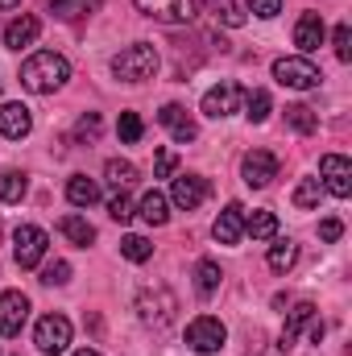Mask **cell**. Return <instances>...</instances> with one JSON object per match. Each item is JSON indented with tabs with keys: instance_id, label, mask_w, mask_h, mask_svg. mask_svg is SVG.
I'll return each instance as SVG.
<instances>
[{
	"instance_id": "cell-1",
	"label": "cell",
	"mask_w": 352,
	"mask_h": 356,
	"mask_svg": "<svg viewBox=\"0 0 352 356\" xmlns=\"http://www.w3.org/2000/svg\"><path fill=\"white\" fill-rule=\"evenodd\" d=\"M67 79H71V63L54 50H38L21 63V88L33 95H54Z\"/></svg>"
},
{
	"instance_id": "cell-2",
	"label": "cell",
	"mask_w": 352,
	"mask_h": 356,
	"mask_svg": "<svg viewBox=\"0 0 352 356\" xmlns=\"http://www.w3.org/2000/svg\"><path fill=\"white\" fill-rule=\"evenodd\" d=\"M112 75H116L120 83H145V79H154V75H158V50H154L150 42L125 46V50L112 58Z\"/></svg>"
},
{
	"instance_id": "cell-3",
	"label": "cell",
	"mask_w": 352,
	"mask_h": 356,
	"mask_svg": "<svg viewBox=\"0 0 352 356\" xmlns=\"http://www.w3.org/2000/svg\"><path fill=\"white\" fill-rule=\"evenodd\" d=\"M175 311H178V298H175V290H166V286H145L137 294V319L145 327H158V332L170 327Z\"/></svg>"
},
{
	"instance_id": "cell-4",
	"label": "cell",
	"mask_w": 352,
	"mask_h": 356,
	"mask_svg": "<svg viewBox=\"0 0 352 356\" xmlns=\"http://www.w3.org/2000/svg\"><path fill=\"white\" fill-rule=\"evenodd\" d=\"M33 344L42 356H63L71 344V319L67 315H42L33 327Z\"/></svg>"
},
{
	"instance_id": "cell-5",
	"label": "cell",
	"mask_w": 352,
	"mask_h": 356,
	"mask_svg": "<svg viewBox=\"0 0 352 356\" xmlns=\"http://www.w3.org/2000/svg\"><path fill=\"white\" fill-rule=\"evenodd\" d=\"M224 340H228V327L216 315H199V319L186 323V348H195V353H203V356L220 353Z\"/></svg>"
},
{
	"instance_id": "cell-6",
	"label": "cell",
	"mask_w": 352,
	"mask_h": 356,
	"mask_svg": "<svg viewBox=\"0 0 352 356\" xmlns=\"http://www.w3.org/2000/svg\"><path fill=\"white\" fill-rule=\"evenodd\" d=\"M273 79L282 83V88H294V91H307V88H319V67L311 63V58H303V54H294V58H278L273 63Z\"/></svg>"
},
{
	"instance_id": "cell-7",
	"label": "cell",
	"mask_w": 352,
	"mask_h": 356,
	"mask_svg": "<svg viewBox=\"0 0 352 356\" xmlns=\"http://www.w3.org/2000/svg\"><path fill=\"white\" fill-rule=\"evenodd\" d=\"M46 249H50V236H46L38 224H21V228L13 232V257H17V266L21 269L42 266Z\"/></svg>"
},
{
	"instance_id": "cell-8",
	"label": "cell",
	"mask_w": 352,
	"mask_h": 356,
	"mask_svg": "<svg viewBox=\"0 0 352 356\" xmlns=\"http://www.w3.org/2000/svg\"><path fill=\"white\" fill-rule=\"evenodd\" d=\"M133 4H137L141 17L162 21V25H186V21H195V13H199L195 0H133Z\"/></svg>"
},
{
	"instance_id": "cell-9",
	"label": "cell",
	"mask_w": 352,
	"mask_h": 356,
	"mask_svg": "<svg viewBox=\"0 0 352 356\" xmlns=\"http://www.w3.org/2000/svg\"><path fill=\"white\" fill-rule=\"evenodd\" d=\"M319 182H323L328 195L349 199L352 195V162L349 158H340V154H328V158L319 162Z\"/></svg>"
},
{
	"instance_id": "cell-10",
	"label": "cell",
	"mask_w": 352,
	"mask_h": 356,
	"mask_svg": "<svg viewBox=\"0 0 352 356\" xmlns=\"http://www.w3.org/2000/svg\"><path fill=\"white\" fill-rule=\"evenodd\" d=\"M241 99H245V91L237 88V83H216V88L203 91V116L224 120V116L241 112Z\"/></svg>"
},
{
	"instance_id": "cell-11",
	"label": "cell",
	"mask_w": 352,
	"mask_h": 356,
	"mask_svg": "<svg viewBox=\"0 0 352 356\" xmlns=\"http://www.w3.org/2000/svg\"><path fill=\"white\" fill-rule=\"evenodd\" d=\"M241 178H245L253 191L269 186V182L278 178V158H273L269 149H249V154H245V162H241Z\"/></svg>"
},
{
	"instance_id": "cell-12",
	"label": "cell",
	"mask_w": 352,
	"mask_h": 356,
	"mask_svg": "<svg viewBox=\"0 0 352 356\" xmlns=\"http://www.w3.org/2000/svg\"><path fill=\"white\" fill-rule=\"evenodd\" d=\"M29 319V298L21 290H4L0 294V336H21Z\"/></svg>"
},
{
	"instance_id": "cell-13",
	"label": "cell",
	"mask_w": 352,
	"mask_h": 356,
	"mask_svg": "<svg viewBox=\"0 0 352 356\" xmlns=\"http://www.w3.org/2000/svg\"><path fill=\"white\" fill-rule=\"evenodd\" d=\"M207 195H211V182L199 178V175H178L175 186H170V199H175V207H182V211H195Z\"/></svg>"
},
{
	"instance_id": "cell-14",
	"label": "cell",
	"mask_w": 352,
	"mask_h": 356,
	"mask_svg": "<svg viewBox=\"0 0 352 356\" xmlns=\"http://www.w3.org/2000/svg\"><path fill=\"white\" fill-rule=\"evenodd\" d=\"M211 236H216L220 245H241V236H245V207H241V203H228V207L216 216Z\"/></svg>"
},
{
	"instance_id": "cell-15",
	"label": "cell",
	"mask_w": 352,
	"mask_h": 356,
	"mask_svg": "<svg viewBox=\"0 0 352 356\" xmlns=\"http://www.w3.org/2000/svg\"><path fill=\"white\" fill-rule=\"evenodd\" d=\"M323 38H328L323 17H319V13H303V17H298V25H294V46L303 50V58H307V54H315V50L323 46Z\"/></svg>"
},
{
	"instance_id": "cell-16",
	"label": "cell",
	"mask_w": 352,
	"mask_h": 356,
	"mask_svg": "<svg viewBox=\"0 0 352 356\" xmlns=\"http://www.w3.org/2000/svg\"><path fill=\"white\" fill-rule=\"evenodd\" d=\"M0 133L8 141H25L33 133V116L25 104H0Z\"/></svg>"
},
{
	"instance_id": "cell-17",
	"label": "cell",
	"mask_w": 352,
	"mask_h": 356,
	"mask_svg": "<svg viewBox=\"0 0 352 356\" xmlns=\"http://www.w3.org/2000/svg\"><path fill=\"white\" fill-rule=\"evenodd\" d=\"M38 33H42V21H38L33 13H21L17 21L4 25V46H8V50H25V46L38 42Z\"/></svg>"
},
{
	"instance_id": "cell-18",
	"label": "cell",
	"mask_w": 352,
	"mask_h": 356,
	"mask_svg": "<svg viewBox=\"0 0 352 356\" xmlns=\"http://www.w3.org/2000/svg\"><path fill=\"white\" fill-rule=\"evenodd\" d=\"M158 120H162V124H166V129L175 133V141H178V145L195 141V120L186 116V108H182V104H166V108L158 112Z\"/></svg>"
},
{
	"instance_id": "cell-19",
	"label": "cell",
	"mask_w": 352,
	"mask_h": 356,
	"mask_svg": "<svg viewBox=\"0 0 352 356\" xmlns=\"http://www.w3.org/2000/svg\"><path fill=\"white\" fill-rule=\"evenodd\" d=\"M137 211H141V220H145V224L162 228V224L170 220V199H166L162 191H145V195H141V203H137Z\"/></svg>"
},
{
	"instance_id": "cell-20",
	"label": "cell",
	"mask_w": 352,
	"mask_h": 356,
	"mask_svg": "<svg viewBox=\"0 0 352 356\" xmlns=\"http://www.w3.org/2000/svg\"><path fill=\"white\" fill-rule=\"evenodd\" d=\"M311 319H315V307H311V302H298V307L290 311L286 327H282V340H278V348H282V353H290V348H294V340H298V332H303Z\"/></svg>"
},
{
	"instance_id": "cell-21",
	"label": "cell",
	"mask_w": 352,
	"mask_h": 356,
	"mask_svg": "<svg viewBox=\"0 0 352 356\" xmlns=\"http://www.w3.org/2000/svg\"><path fill=\"white\" fill-rule=\"evenodd\" d=\"M104 0H46V8L58 17V21H79V17H91Z\"/></svg>"
},
{
	"instance_id": "cell-22",
	"label": "cell",
	"mask_w": 352,
	"mask_h": 356,
	"mask_svg": "<svg viewBox=\"0 0 352 356\" xmlns=\"http://www.w3.org/2000/svg\"><path fill=\"white\" fill-rule=\"evenodd\" d=\"M58 232H63L75 249H88L91 241H95V228H91L83 216H63V220H58Z\"/></svg>"
},
{
	"instance_id": "cell-23",
	"label": "cell",
	"mask_w": 352,
	"mask_h": 356,
	"mask_svg": "<svg viewBox=\"0 0 352 356\" xmlns=\"http://www.w3.org/2000/svg\"><path fill=\"white\" fill-rule=\"evenodd\" d=\"M67 199L75 203V207H91L95 199H99V182L88 175H71L67 178Z\"/></svg>"
},
{
	"instance_id": "cell-24",
	"label": "cell",
	"mask_w": 352,
	"mask_h": 356,
	"mask_svg": "<svg viewBox=\"0 0 352 356\" xmlns=\"http://www.w3.org/2000/svg\"><path fill=\"white\" fill-rule=\"evenodd\" d=\"M265 261H269V269H273V273H290V269H294V261H298V245H294L290 236H286V241H273Z\"/></svg>"
},
{
	"instance_id": "cell-25",
	"label": "cell",
	"mask_w": 352,
	"mask_h": 356,
	"mask_svg": "<svg viewBox=\"0 0 352 356\" xmlns=\"http://www.w3.org/2000/svg\"><path fill=\"white\" fill-rule=\"evenodd\" d=\"M286 124L294 129V133H303V137H311L315 129H319V116L307 108V104H286Z\"/></svg>"
},
{
	"instance_id": "cell-26",
	"label": "cell",
	"mask_w": 352,
	"mask_h": 356,
	"mask_svg": "<svg viewBox=\"0 0 352 356\" xmlns=\"http://www.w3.org/2000/svg\"><path fill=\"white\" fill-rule=\"evenodd\" d=\"M245 232H249L253 241H273V236H278V216H273V211H253V216H245Z\"/></svg>"
},
{
	"instance_id": "cell-27",
	"label": "cell",
	"mask_w": 352,
	"mask_h": 356,
	"mask_svg": "<svg viewBox=\"0 0 352 356\" xmlns=\"http://www.w3.org/2000/svg\"><path fill=\"white\" fill-rule=\"evenodd\" d=\"M319 199H323V182H319V178H298V186H294V207L311 211V207H319Z\"/></svg>"
},
{
	"instance_id": "cell-28",
	"label": "cell",
	"mask_w": 352,
	"mask_h": 356,
	"mask_svg": "<svg viewBox=\"0 0 352 356\" xmlns=\"http://www.w3.org/2000/svg\"><path fill=\"white\" fill-rule=\"evenodd\" d=\"M25 175L21 170H0V203H21L25 199Z\"/></svg>"
},
{
	"instance_id": "cell-29",
	"label": "cell",
	"mask_w": 352,
	"mask_h": 356,
	"mask_svg": "<svg viewBox=\"0 0 352 356\" xmlns=\"http://www.w3.org/2000/svg\"><path fill=\"white\" fill-rule=\"evenodd\" d=\"M120 257H125V261H133V266H141V261H150V257H154V245H150L145 236H137V232H133V236H125V241H120Z\"/></svg>"
},
{
	"instance_id": "cell-30",
	"label": "cell",
	"mask_w": 352,
	"mask_h": 356,
	"mask_svg": "<svg viewBox=\"0 0 352 356\" xmlns=\"http://www.w3.org/2000/svg\"><path fill=\"white\" fill-rule=\"evenodd\" d=\"M220 277H224V273H220L216 261H199V266H195V290L207 298V294H216V290H220Z\"/></svg>"
},
{
	"instance_id": "cell-31",
	"label": "cell",
	"mask_w": 352,
	"mask_h": 356,
	"mask_svg": "<svg viewBox=\"0 0 352 356\" xmlns=\"http://www.w3.org/2000/svg\"><path fill=\"white\" fill-rule=\"evenodd\" d=\"M241 104H245V116H249L253 124H265V120H269V112H273V104H269V91H249Z\"/></svg>"
},
{
	"instance_id": "cell-32",
	"label": "cell",
	"mask_w": 352,
	"mask_h": 356,
	"mask_svg": "<svg viewBox=\"0 0 352 356\" xmlns=\"http://www.w3.org/2000/svg\"><path fill=\"white\" fill-rule=\"evenodd\" d=\"M116 133H120V141H125V145H137V141H141V133H145V124H141V116H137V112H120Z\"/></svg>"
},
{
	"instance_id": "cell-33",
	"label": "cell",
	"mask_w": 352,
	"mask_h": 356,
	"mask_svg": "<svg viewBox=\"0 0 352 356\" xmlns=\"http://www.w3.org/2000/svg\"><path fill=\"white\" fill-rule=\"evenodd\" d=\"M104 175H108L112 186H129V182L137 178V166H133V162H125V158H112V162L104 166Z\"/></svg>"
},
{
	"instance_id": "cell-34",
	"label": "cell",
	"mask_w": 352,
	"mask_h": 356,
	"mask_svg": "<svg viewBox=\"0 0 352 356\" xmlns=\"http://www.w3.org/2000/svg\"><path fill=\"white\" fill-rule=\"evenodd\" d=\"M108 216H112L116 224H129V220L137 216V207H133V199H129L125 191H116V195L108 199Z\"/></svg>"
},
{
	"instance_id": "cell-35",
	"label": "cell",
	"mask_w": 352,
	"mask_h": 356,
	"mask_svg": "<svg viewBox=\"0 0 352 356\" xmlns=\"http://www.w3.org/2000/svg\"><path fill=\"white\" fill-rule=\"evenodd\" d=\"M99 129H104L99 112H83V116H79V124H75V137H79V141H95V137H99Z\"/></svg>"
},
{
	"instance_id": "cell-36",
	"label": "cell",
	"mask_w": 352,
	"mask_h": 356,
	"mask_svg": "<svg viewBox=\"0 0 352 356\" xmlns=\"http://www.w3.org/2000/svg\"><path fill=\"white\" fill-rule=\"evenodd\" d=\"M332 46H336V58H340V63H352V29L349 25H336Z\"/></svg>"
},
{
	"instance_id": "cell-37",
	"label": "cell",
	"mask_w": 352,
	"mask_h": 356,
	"mask_svg": "<svg viewBox=\"0 0 352 356\" xmlns=\"http://www.w3.org/2000/svg\"><path fill=\"white\" fill-rule=\"evenodd\" d=\"M42 282H46V286H67V282H71V266H67V261L46 266L42 269Z\"/></svg>"
},
{
	"instance_id": "cell-38",
	"label": "cell",
	"mask_w": 352,
	"mask_h": 356,
	"mask_svg": "<svg viewBox=\"0 0 352 356\" xmlns=\"http://www.w3.org/2000/svg\"><path fill=\"white\" fill-rule=\"evenodd\" d=\"M245 8H249L253 17H265V21H269V17L282 13V0H245Z\"/></svg>"
},
{
	"instance_id": "cell-39",
	"label": "cell",
	"mask_w": 352,
	"mask_h": 356,
	"mask_svg": "<svg viewBox=\"0 0 352 356\" xmlns=\"http://www.w3.org/2000/svg\"><path fill=\"white\" fill-rule=\"evenodd\" d=\"M178 166V158L170 154V149H158V158H154V170H158V178H170Z\"/></svg>"
},
{
	"instance_id": "cell-40",
	"label": "cell",
	"mask_w": 352,
	"mask_h": 356,
	"mask_svg": "<svg viewBox=\"0 0 352 356\" xmlns=\"http://www.w3.org/2000/svg\"><path fill=\"white\" fill-rule=\"evenodd\" d=\"M216 13H220V21H224V25H232V29H237V25H245V13H241V8H237L232 0H224V4L216 8Z\"/></svg>"
},
{
	"instance_id": "cell-41",
	"label": "cell",
	"mask_w": 352,
	"mask_h": 356,
	"mask_svg": "<svg viewBox=\"0 0 352 356\" xmlns=\"http://www.w3.org/2000/svg\"><path fill=\"white\" fill-rule=\"evenodd\" d=\"M340 236H344V224H340V220H323V224H319V241L332 245V241H340Z\"/></svg>"
},
{
	"instance_id": "cell-42",
	"label": "cell",
	"mask_w": 352,
	"mask_h": 356,
	"mask_svg": "<svg viewBox=\"0 0 352 356\" xmlns=\"http://www.w3.org/2000/svg\"><path fill=\"white\" fill-rule=\"evenodd\" d=\"M319 340H323V323H315V319H311V344H319Z\"/></svg>"
},
{
	"instance_id": "cell-43",
	"label": "cell",
	"mask_w": 352,
	"mask_h": 356,
	"mask_svg": "<svg viewBox=\"0 0 352 356\" xmlns=\"http://www.w3.org/2000/svg\"><path fill=\"white\" fill-rule=\"evenodd\" d=\"M71 356H99L95 348H79V353H71Z\"/></svg>"
},
{
	"instance_id": "cell-44",
	"label": "cell",
	"mask_w": 352,
	"mask_h": 356,
	"mask_svg": "<svg viewBox=\"0 0 352 356\" xmlns=\"http://www.w3.org/2000/svg\"><path fill=\"white\" fill-rule=\"evenodd\" d=\"M17 4H21V0H0V8H17Z\"/></svg>"
}]
</instances>
